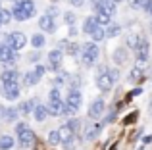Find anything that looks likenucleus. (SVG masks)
Returning <instances> with one entry per match:
<instances>
[{
	"label": "nucleus",
	"instance_id": "1",
	"mask_svg": "<svg viewBox=\"0 0 152 150\" xmlns=\"http://www.w3.org/2000/svg\"><path fill=\"white\" fill-rule=\"evenodd\" d=\"M35 2L33 0H18L12 8V17H15L18 21H23V19H29L35 15Z\"/></svg>",
	"mask_w": 152,
	"mask_h": 150
},
{
	"label": "nucleus",
	"instance_id": "2",
	"mask_svg": "<svg viewBox=\"0 0 152 150\" xmlns=\"http://www.w3.org/2000/svg\"><path fill=\"white\" fill-rule=\"evenodd\" d=\"M81 102H83L81 92H79V90H75V89H71L69 94H67L66 104H64V114H71V116H73V114L81 108Z\"/></svg>",
	"mask_w": 152,
	"mask_h": 150
},
{
	"label": "nucleus",
	"instance_id": "3",
	"mask_svg": "<svg viewBox=\"0 0 152 150\" xmlns=\"http://www.w3.org/2000/svg\"><path fill=\"white\" fill-rule=\"evenodd\" d=\"M96 85H98V89H100L102 92H108V90L114 87V81H112V77H110V69H108V68H100V69H98Z\"/></svg>",
	"mask_w": 152,
	"mask_h": 150
},
{
	"label": "nucleus",
	"instance_id": "4",
	"mask_svg": "<svg viewBox=\"0 0 152 150\" xmlns=\"http://www.w3.org/2000/svg\"><path fill=\"white\" fill-rule=\"evenodd\" d=\"M98 54H100L98 46L94 44V42H87V44L83 46V64L85 66H93L94 62H96Z\"/></svg>",
	"mask_w": 152,
	"mask_h": 150
},
{
	"label": "nucleus",
	"instance_id": "5",
	"mask_svg": "<svg viewBox=\"0 0 152 150\" xmlns=\"http://www.w3.org/2000/svg\"><path fill=\"white\" fill-rule=\"evenodd\" d=\"M8 46H10L12 50H21L23 46L27 44V39L23 33H19V31H14V33H8Z\"/></svg>",
	"mask_w": 152,
	"mask_h": 150
},
{
	"label": "nucleus",
	"instance_id": "6",
	"mask_svg": "<svg viewBox=\"0 0 152 150\" xmlns=\"http://www.w3.org/2000/svg\"><path fill=\"white\" fill-rule=\"evenodd\" d=\"M2 87H4V96H6L8 100H15V98L19 96V85H18V81L2 83Z\"/></svg>",
	"mask_w": 152,
	"mask_h": 150
},
{
	"label": "nucleus",
	"instance_id": "7",
	"mask_svg": "<svg viewBox=\"0 0 152 150\" xmlns=\"http://www.w3.org/2000/svg\"><path fill=\"white\" fill-rule=\"evenodd\" d=\"M104 100L102 98H98V100H94L93 104H91V108H89V117L91 119H98V117H102V114H104Z\"/></svg>",
	"mask_w": 152,
	"mask_h": 150
},
{
	"label": "nucleus",
	"instance_id": "8",
	"mask_svg": "<svg viewBox=\"0 0 152 150\" xmlns=\"http://www.w3.org/2000/svg\"><path fill=\"white\" fill-rule=\"evenodd\" d=\"M150 50H148V42L145 41V39L141 37V41H139V44L135 46V56L139 58V62H146V58H148Z\"/></svg>",
	"mask_w": 152,
	"mask_h": 150
},
{
	"label": "nucleus",
	"instance_id": "9",
	"mask_svg": "<svg viewBox=\"0 0 152 150\" xmlns=\"http://www.w3.org/2000/svg\"><path fill=\"white\" fill-rule=\"evenodd\" d=\"M18 137H19V143H21V146H33L35 144V133L31 131L29 127L27 129H23V131H19L18 133Z\"/></svg>",
	"mask_w": 152,
	"mask_h": 150
},
{
	"label": "nucleus",
	"instance_id": "10",
	"mask_svg": "<svg viewBox=\"0 0 152 150\" xmlns=\"http://www.w3.org/2000/svg\"><path fill=\"white\" fill-rule=\"evenodd\" d=\"M46 112H48L50 116H64V102H62V98H58V100H48Z\"/></svg>",
	"mask_w": 152,
	"mask_h": 150
},
{
	"label": "nucleus",
	"instance_id": "11",
	"mask_svg": "<svg viewBox=\"0 0 152 150\" xmlns=\"http://www.w3.org/2000/svg\"><path fill=\"white\" fill-rule=\"evenodd\" d=\"M94 8H96V12H102V14L110 15V17L115 14V4L112 2V0H100Z\"/></svg>",
	"mask_w": 152,
	"mask_h": 150
},
{
	"label": "nucleus",
	"instance_id": "12",
	"mask_svg": "<svg viewBox=\"0 0 152 150\" xmlns=\"http://www.w3.org/2000/svg\"><path fill=\"white\" fill-rule=\"evenodd\" d=\"M58 131V137H60V143H71V139H73V135L75 133L71 131L67 125H62L60 129H56Z\"/></svg>",
	"mask_w": 152,
	"mask_h": 150
},
{
	"label": "nucleus",
	"instance_id": "13",
	"mask_svg": "<svg viewBox=\"0 0 152 150\" xmlns=\"http://www.w3.org/2000/svg\"><path fill=\"white\" fill-rule=\"evenodd\" d=\"M48 62H50V68L54 69V71H58V66L62 64V50H52L48 54Z\"/></svg>",
	"mask_w": 152,
	"mask_h": 150
},
{
	"label": "nucleus",
	"instance_id": "14",
	"mask_svg": "<svg viewBox=\"0 0 152 150\" xmlns=\"http://www.w3.org/2000/svg\"><path fill=\"white\" fill-rule=\"evenodd\" d=\"M100 131H102V125H100V123L89 125V127L85 129V139H87V141H94L98 135H100Z\"/></svg>",
	"mask_w": 152,
	"mask_h": 150
},
{
	"label": "nucleus",
	"instance_id": "15",
	"mask_svg": "<svg viewBox=\"0 0 152 150\" xmlns=\"http://www.w3.org/2000/svg\"><path fill=\"white\" fill-rule=\"evenodd\" d=\"M39 27H41L42 31H54V17L52 15H41V19H39Z\"/></svg>",
	"mask_w": 152,
	"mask_h": 150
},
{
	"label": "nucleus",
	"instance_id": "16",
	"mask_svg": "<svg viewBox=\"0 0 152 150\" xmlns=\"http://www.w3.org/2000/svg\"><path fill=\"white\" fill-rule=\"evenodd\" d=\"M14 60V50L8 44H0V62H10Z\"/></svg>",
	"mask_w": 152,
	"mask_h": 150
},
{
	"label": "nucleus",
	"instance_id": "17",
	"mask_svg": "<svg viewBox=\"0 0 152 150\" xmlns=\"http://www.w3.org/2000/svg\"><path fill=\"white\" fill-rule=\"evenodd\" d=\"M33 116H35V119H37V121H45L46 116H48V112H46V106L37 104V106L33 108Z\"/></svg>",
	"mask_w": 152,
	"mask_h": 150
},
{
	"label": "nucleus",
	"instance_id": "18",
	"mask_svg": "<svg viewBox=\"0 0 152 150\" xmlns=\"http://www.w3.org/2000/svg\"><path fill=\"white\" fill-rule=\"evenodd\" d=\"M0 79H2V83H12V81H18V71L10 68V69H6V71H2Z\"/></svg>",
	"mask_w": 152,
	"mask_h": 150
},
{
	"label": "nucleus",
	"instance_id": "19",
	"mask_svg": "<svg viewBox=\"0 0 152 150\" xmlns=\"http://www.w3.org/2000/svg\"><path fill=\"white\" fill-rule=\"evenodd\" d=\"M33 108H35V102H33V100H25V102H21V104H19L18 114H23V116H27V114L33 112Z\"/></svg>",
	"mask_w": 152,
	"mask_h": 150
},
{
	"label": "nucleus",
	"instance_id": "20",
	"mask_svg": "<svg viewBox=\"0 0 152 150\" xmlns=\"http://www.w3.org/2000/svg\"><path fill=\"white\" fill-rule=\"evenodd\" d=\"M96 27H98V23H96V19H94V17H87L85 23H83V31H85L87 35H91Z\"/></svg>",
	"mask_w": 152,
	"mask_h": 150
},
{
	"label": "nucleus",
	"instance_id": "21",
	"mask_svg": "<svg viewBox=\"0 0 152 150\" xmlns=\"http://www.w3.org/2000/svg\"><path fill=\"white\" fill-rule=\"evenodd\" d=\"M14 146V139L10 135H2L0 137V150H10Z\"/></svg>",
	"mask_w": 152,
	"mask_h": 150
},
{
	"label": "nucleus",
	"instance_id": "22",
	"mask_svg": "<svg viewBox=\"0 0 152 150\" xmlns=\"http://www.w3.org/2000/svg\"><path fill=\"white\" fill-rule=\"evenodd\" d=\"M23 81H25L27 87H33V85H37V83H39V77H37V73H35V71H27L25 75H23Z\"/></svg>",
	"mask_w": 152,
	"mask_h": 150
},
{
	"label": "nucleus",
	"instance_id": "23",
	"mask_svg": "<svg viewBox=\"0 0 152 150\" xmlns=\"http://www.w3.org/2000/svg\"><path fill=\"white\" fill-rule=\"evenodd\" d=\"M125 60H127V52L123 48H118L114 52V62L115 64H121V62H125Z\"/></svg>",
	"mask_w": 152,
	"mask_h": 150
},
{
	"label": "nucleus",
	"instance_id": "24",
	"mask_svg": "<svg viewBox=\"0 0 152 150\" xmlns=\"http://www.w3.org/2000/svg\"><path fill=\"white\" fill-rule=\"evenodd\" d=\"M94 19H96V23H98V25H104V27L112 23V21H110V15L102 14V12H96V17H94Z\"/></svg>",
	"mask_w": 152,
	"mask_h": 150
},
{
	"label": "nucleus",
	"instance_id": "25",
	"mask_svg": "<svg viewBox=\"0 0 152 150\" xmlns=\"http://www.w3.org/2000/svg\"><path fill=\"white\" fill-rule=\"evenodd\" d=\"M108 29L104 31V35L106 37H115V35L119 33V25H115V23H110V25H106Z\"/></svg>",
	"mask_w": 152,
	"mask_h": 150
},
{
	"label": "nucleus",
	"instance_id": "26",
	"mask_svg": "<svg viewBox=\"0 0 152 150\" xmlns=\"http://www.w3.org/2000/svg\"><path fill=\"white\" fill-rule=\"evenodd\" d=\"M150 4V0H131V8H135V10H146V6Z\"/></svg>",
	"mask_w": 152,
	"mask_h": 150
},
{
	"label": "nucleus",
	"instance_id": "27",
	"mask_svg": "<svg viewBox=\"0 0 152 150\" xmlns=\"http://www.w3.org/2000/svg\"><path fill=\"white\" fill-rule=\"evenodd\" d=\"M139 41H141V35H127V46H129V48L135 50V46L139 44Z\"/></svg>",
	"mask_w": 152,
	"mask_h": 150
},
{
	"label": "nucleus",
	"instance_id": "28",
	"mask_svg": "<svg viewBox=\"0 0 152 150\" xmlns=\"http://www.w3.org/2000/svg\"><path fill=\"white\" fill-rule=\"evenodd\" d=\"M141 79H142V69H139V68L131 69V73H129V81H131V83L141 81Z\"/></svg>",
	"mask_w": 152,
	"mask_h": 150
},
{
	"label": "nucleus",
	"instance_id": "29",
	"mask_svg": "<svg viewBox=\"0 0 152 150\" xmlns=\"http://www.w3.org/2000/svg\"><path fill=\"white\" fill-rule=\"evenodd\" d=\"M10 21H12L10 10H2V8H0V25H4V23H10Z\"/></svg>",
	"mask_w": 152,
	"mask_h": 150
},
{
	"label": "nucleus",
	"instance_id": "30",
	"mask_svg": "<svg viewBox=\"0 0 152 150\" xmlns=\"http://www.w3.org/2000/svg\"><path fill=\"white\" fill-rule=\"evenodd\" d=\"M4 117H6L8 121H15V117H18V110L6 108V110H4Z\"/></svg>",
	"mask_w": 152,
	"mask_h": 150
},
{
	"label": "nucleus",
	"instance_id": "31",
	"mask_svg": "<svg viewBox=\"0 0 152 150\" xmlns=\"http://www.w3.org/2000/svg\"><path fill=\"white\" fill-rule=\"evenodd\" d=\"M91 37H93V41H102L106 35H104V29H102V27H96V29L91 33Z\"/></svg>",
	"mask_w": 152,
	"mask_h": 150
},
{
	"label": "nucleus",
	"instance_id": "32",
	"mask_svg": "<svg viewBox=\"0 0 152 150\" xmlns=\"http://www.w3.org/2000/svg\"><path fill=\"white\" fill-rule=\"evenodd\" d=\"M48 143L52 144V146H58L60 144V137H58V131H50V135H48Z\"/></svg>",
	"mask_w": 152,
	"mask_h": 150
},
{
	"label": "nucleus",
	"instance_id": "33",
	"mask_svg": "<svg viewBox=\"0 0 152 150\" xmlns=\"http://www.w3.org/2000/svg\"><path fill=\"white\" fill-rule=\"evenodd\" d=\"M31 42H33V46H35V48H41V46L45 44V37H42V35H33Z\"/></svg>",
	"mask_w": 152,
	"mask_h": 150
},
{
	"label": "nucleus",
	"instance_id": "34",
	"mask_svg": "<svg viewBox=\"0 0 152 150\" xmlns=\"http://www.w3.org/2000/svg\"><path fill=\"white\" fill-rule=\"evenodd\" d=\"M66 79H67V75H66V73H60L58 77L54 79V87H58V89H60L62 85H66Z\"/></svg>",
	"mask_w": 152,
	"mask_h": 150
},
{
	"label": "nucleus",
	"instance_id": "35",
	"mask_svg": "<svg viewBox=\"0 0 152 150\" xmlns=\"http://www.w3.org/2000/svg\"><path fill=\"white\" fill-rule=\"evenodd\" d=\"M64 17H66V23H67V25H71V27L75 25V19H77V17H75L71 12H66V14H64Z\"/></svg>",
	"mask_w": 152,
	"mask_h": 150
},
{
	"label": "nucleus",
	"instance_id": "36",
	"mask_svg": "<svg viewBox=\"0 0 152 150\" xmlns=\"http://www.w3.org/2000/svg\"><path fill=\"white\" fill-rule=\"evenodd\" d=\"M66 125H67V127H69L71 131L75 133V131H77V127H79V119H69V121H67Z\"/></svg>",
	"mask_w": 152,
	"mask_h": 150
},
{
	"label": "nucleus",
	"instance_id": "37",
	"mask_svg": "<svg viewBox=\"0 0 152 150\" xmlns=\"http://www.w3.org/2000/svg\"><path fill=\"white\" fill-rule=\"evenodd\" d=\"M45 71H46V68H45L42 64H39L37 68H35V73H37V77H39V79H41L42 75H45Z\"/></svg>",
	"mask_w": 152,
	"mask_h": 150
},
{
	"label": "nucleus",
	"instance_id": "38",
	"mask_svg": "<svg viewBox=\"0 0 152 150\" xmlns=\"http://www.w3.org/2000/svg\"><path fill=\"white\" fill-rule=\"evenodd\" d=\"M135 119H137V112H133L131 116H127L125 119H123V125H129V123H133Z\"/></svg>",
	"mask_w": 152,
	"mask_h": 150
},
{
	"label": "nucleus",
	"instance_id": "39",
	"mask_svg": "<svg viewBox=\"0 0 152 150\" xmlns=\"http://www.w3.org/2000/svg\"><path fill=\"white\" fill-rule=\"evenodd\" d=\"M58 98H60V90L58 89H52L50 94H48V100H58Z\"/></svg>",
	"mask_w": 152,
	"mask_h": 150
},
{
	"label": "nucleus",
	"instance_id": "40",
	"mask_svg": "<svg viewBox=\"0 0 152 150\" xmlns=\"http://www.w3.org/2000/svg\"><path fill=\"white\" fill-rule=\"evenodd\" d=\"M67 2H69V4H73L75 8H81L83 4H85V0H67Z\"/></svg>",
	"mask_w": 152,
	"mask_h": 150
},
{
	"label": "nucleus",
	"instance_id": "41",
	"mask_svg": "<svg viewBox=\"0 0 152 150\" xmlns=\"http://www.w3.org/2000/svg\"><path fill=\"white\" fill-rule=\"evenodd\" d=\"M29 125L27 123H18V127H15V133H19V131H23V129H27Z\"/></svg>",
	"mask_w": 152,
	"mask_h": 150
},
{
	"label": "nucleus",
	"instance_id": "42",
	"mask_svg": "<svg viewBox=\"0 0 152 150\" xmlns=\"http://www.w3.org/2000/svg\"><path fill=\"white\" fill-rule=\"evenodd\" d=\"M142 92V90L141 89H135V90H131V92H129V98H133V96H137V94H141Z\"/></svg>",
	"mask_w": 152,
	"mask_h": 150
},
{
	"label": "nucleus",
	"instance_id": "43",
	"mask_svg": "<svg viewBox=\"0 0 152 150\" xmlns=\"http://www.w3.org/2000/svg\"><path fill=\"white\" fill-rule=\"evenodd\" d=\"M114 117H115V112H110V116H108L106 119H104V123H108V121H112V119H114Z\"/></svg>",
	"mask_w": 152,
	"mask_h": 150
},
{
	"label": "nucleus",
	"instance_id": "44",
	"mask_svg": "<svg viewBox=\"0 0 152 150\" xmlns=\"http://www.w3.org/2000/svg\"><path fill=\"white\" fill-rule=\"evenodd\" d=\"M152 143V137H142V144H150Z\"/></svg>",
	"mask_w": 152,
	"mask_h": 150
},
{
	"label": "nucleus",
	"instance_id": "45",
	"mask_svg": "<svg viewBox=\"0 0 152 150\" xmlns=\"http://www.w3.org/2000/svg\"><path fill=\"white\" fill-rule=\"evenodd\" d=\"M146 12H148V14L152 15V0H150V4H148V6H146Z\"/></svg>",
	"mask_w": 152,
	"mask_h": 150
},
{
	"label": "nucleus",
	"instance_id": "46",
	"mask_svg": "<svg viewBox=\"0 0 152 150\" xmlns=\"http://www.w3.org/2000/svg\"><path fill=\"white\" fill-rule=\"evenodd\" d=\"M89 2H91V4H93V6H96V4H98V2H100V0H89Z\"/></svg>",
	"mask_w": 152,
	"mask_h": 150
},
{
	"label": "nucleus",
	"instance_id": "47",
	"mask_svg": "<svg viewBox=\"0 0 152 150\" xmlns=\"http://www.w3.org/2000/svg\"><path fill=\"white\" fill-rule=\"evenodd\" d=\"M112 2H114V4H118V2H121V0H112Z\"/></svg>",
	"mask_w": 152,
	"mask_h": 150
}]
</instances>
